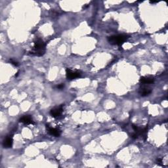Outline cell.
I'll use <instances>...</instances> for the list:
<instances>
[{"label": "cell", "instance_id": "1", "mask_svg": "<svg viewBox=\"0 0 168 168\" xmlns=\"http://www.w3.org/2000/svg\"><path fill=\"white\" fill-rule=\"evenodd\" d=\"M129 36L126 34H118L108 38V42L112 45H122L128 40Z\"/></svg>", "mask_w": 168, "mask_h": 168}, {"label": "cell", "instance_id": "4", "mask_svg": "<svg viewBox=\"0 0 168 168\" xmlns=\"http://www.w3.org/2000/svg\"><path fill=\"white\" fill-rule=\"evenodd\" d=\"M46 128L47 129V132L49 135H51L52 136L56 137H58L61 134V131L60 129L57 128H51L49 125H46Z\"/></svg>", "mask_w": 168, "mask_h": 168}, {"label": "cell", "instance_id": "7", "mask_svg": "<svg viewBox=\"0 0 168 168\" xmlns=\"http://www.w3.org/2000/svg\"><path fill=\"white\" fill-rule=\"evenodd\" d=\"M13 144V139L11 136H8L4 139L3 142V146L5 148H11Z\"/></svg>", "mask_w": 168, "mask_h": 168}, {"label": "cell", "instance_id": "12", "mask_svg": "<svg viewBox=\"0 0 168 168\" xmlns=\"http://www.w3.org/2000/svg\"><path fill=\"white\" fill-rule=\"evenodd\" d=\"M151 3H158V1H150Z\"/></svg>", "mask_w": 168, "mask_h": 168}, {"label": "cell", "instance_id": "11", "mask_svg": "<svg viewBox=\"0 0 168 168\" xmlns=\"http://www.w3.org/2000/svg\"><path fill=\"white\" fill-rule=\"evenodd\" d=\"M57 87L59 89H63L64 87V83H61V84H59V85H58L57 86Z\"/></svg>", "mask_w": 168, "mask_h": 168}, {"label": "cell", "instance_id": "10", "mask_svg": "<svg viewBox=\"0 0 168 168\" xmlns=\"http://www.w3.org/2000/svg\"><path fill=\"white\" fill-rule=\"evenodd\" d=\"M10 62H11V63L13 64V65L14 66H18V62H16L15 61H14L13 59H11L10 60Z\"/></svg>", "mask_w": 168, "mask_h": 168}, {"label": "cell", "instance_id": "8", "mask_svg": "<svg viewBox=\"0 0 168 168\" xmlns=\"http://www.w3.org/2000/svg\"><path fill=\"white\" fill-rule=\"evenodd\" d=\"M151 93H152V89L149 87L143 86L139 89V94L141 97H146V96L149 95Z\"/></svg>", "mask_w": 168, "mask_h": 168}, {"label": "cell", "instance_id": "2", "mask_svg": "<svg viewBox=\"0 0 168 168\" xmlns=\"http://www.w3.org/2000/svg\"><path fill=\"white\" fill-rule=\"evenodd\" d=\"M45 52V44L44 41L41 39H38L34 42L33 49L32 51V54L37 56H42Z\"/></svg>", "mask_w": 168, "mask_h": 168}, {"label": "cell", "instance_id": "3", "mask_svg": "<svg viewBox=\"0 0 168 168\" xmlns=\"http://www.w3.org/2000/svg\"><path fill=\"white\" fill-rule=\"evenodd\" d=\"M66 75L68 80H74V79L80 78L81 75V74L80 72H79V71H73L70 69L67 68L66 70Z\"/></svg>", "mask_w": 168, "mask_h": 168}, {"label": "cell", "instance_id": "5", "mask_svg": "<svg viewBox=\"0 0 168 168\" xmlns=\"http://www.w3.org/2000/svg\"><path fill=\"white\" fill-rule=\"evenodd\" d=\"M62 112V107H55L53 109H52L50 111V114L51 115L52 117H57L60 116L61 115Z\"/></svg>", "mask_w": 168, "mask_h": 168}, {"label": "cell", "instance_id": "6", "mask_svg": "<svg viewBox=\"0 0 168 168\" xmlns=\"http://www.w3.org/2000/svg\"><path fill=\"white\" fill-rule=\"evenodd\" d=\"M19 122L25 125L34 124L33 122L32 117H31L30 115H25V116H23V117H21L20 120H19Z\"/></svg>", "mask_w": 168, "mask_h": 168}, {"label": "cell", "instance_id": "9", "mask_svg": "<svg viewBox=\"0 0 168 168\" xmlns=\"http://www.w3.org/2000/svg\"><path fill=\"white\" fill-rule=\"evenodd\" d=\"M140 82L143 84V85H146V84H150L154 82V78L153 77L150 76H145L141 77L140 79Z\"/></svg>", "mask_w": 168, "mask_h": 168}]
</instances>
